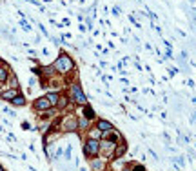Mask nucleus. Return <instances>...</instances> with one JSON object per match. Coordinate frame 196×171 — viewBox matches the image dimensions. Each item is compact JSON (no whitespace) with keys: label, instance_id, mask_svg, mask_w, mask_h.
Masks as SVG:
<instances>
[{"label":"nucleus","instance_id":"nucleus-7","mask_svg":"<svg viewBox=\"0 0 196 171\" xmlns=\"http://www.w3.org/2000/svg\"><path fill=\"white\" fill-rule=\"evenodd\" d=\"M17 95H18L17 89H11V91H4V93H2V98H4V100H13Z\"/></svg>","mask_w":196,"mask_h":171},{"label":"nucleus","instance_id":"nucleus-8","mask_svg":"<svg viewBox=\"0 0 196 171\" xmlns=\"http://www.w3.org/2000/svg\"><path fill=\"white\" fill-rule=\"evenodd\" d=\"M11 104H13V106H24V104H25V98H24L22 95H17L13 100H11Z\"/></svg>","mask_w":196,"mask_h":171},{"label":"nucleus","instance_id":"nucleus-9","mask_svg":"<svg viewBox=\"0 0 196 171\" xmlns=\"http://www.w3.org/2000/svg\"><path fill=\"white\" fill-rule=\"evenodd\" d=\"M47 98H49V102H51V106H57V102H58L60 95H58V93H49V95H47Z\"/></svg>","mask_w":196,"mask_h":171},{"label":"nucleus","instance_id":"nucleus-4","mask_svg":"<svg viewBox=\"0 0 196 171\" xmlns=\"http://www.w3.org/2000/svg\"><path fill=\"white\" fill-rule=\"evenodd\" d=\"M35 108L40 109V111L49 109V108H51V102H49V98H47V96H42V98H38V100L35 102Z\"/></svg>","mask_w":196,"mask_h":171},{"label":"nucleus","instance_id":"nucleus-15","mask_svg":"<svg viewBox=\"0 0 196 171\" xmlns=\"http://www.w3.org/2000/svg\"><path fill=\"white\" fill-rule=\"evenodd\" d=\"M80 128H87V118H82L80 120Z\"/></svg>","mask_w":196,"mask_h":171},{"label":"nucleus","instance_id":"nucleus-6","mask_svg":"<svg viewBox=\"0 0 196 171\" xmlns=\"http://www.w3.org/2000/svg\"><path fill=\"white\" fill-rule=\"evenodd\" d=\"M125 151H127V144H118V148L115 149L113 157H115V158H120V157H123V155H125Z\"/></svg>","mask_w":196,"mask_h":171},{"label":"nucleus","instance_id":"nucleus-5","mask_svg":"<svg viewBox=\"0 0 196 171\" xmlns=\"http://www.w3.org/2000/svg\"><path fill=\"white\" fill-rule=\"evenodd\" d=\"M96 128L100 131H113V126H111V122H107V120H98L96 122Z\"/></svg>","mask_w":196,"mask_h":171},{"label":"nucleus","instance_id":"nucleus-10","mask_svg":"<svg viewBox=\"0 0 196 171\" xmlns=\"http://www.w3.org/2000/svg\"><path fill=\"white\" fill-rule=\"evenodd\" d=\"M57 106H58L60 109H64V108L67 106V98H65V96H60V98H58V102H57Z\"/></svg>","mask_w":196,"mask_h":171},{"label":"nucleus","instance_id":"nucleus-2","mask_svg":"<svg viewBox=\"0 0 196 171\" xmlns=\"http://www.w3.org/2000/svg\"><path fill=\"white\" fill-rule=\"evenodd\" d=\"M98 151H100V144H98V140L96 138H89V140L85 142V146H84L85 157H95Z\"/></svg>","mask_w":196,"mask_h":171},{"label":"nucleus","instance_id":"nucleus-12","mask_svg":"<svg viewBox=\"0 0 196 171\" xmlns=\"http://www.w3.org/2000/svg\"><path fill=\"white\" fill-rule=\"evenodd\" d=\"M6 80H7V69L0 67V82H6Z\"/></svg>","mask_w":196,"mask_h":171},{"label":"nucleus","instance_id":"nucleus-11","mask_svg":"<svg viewBox=\"0 0 196 171\" xmlns=\"http://www.w3.org/2000/svg\"><path fill=\"white\" fill-rule=\"evenodd\" d=\"M93 169H95V171H102V169H104V162L95 160V162H93Z\"/></svg>","mask_w":196,"mask_h":171},{"label":"nucleus","instance_id":"nucleus-3","mask_svg":"<svg viewBox=\"0 0 196 171\" xmlns=\"http://www.w3.org/2000/svg\"><path fill=\"white\" fill-rule=\"evenodd\" d=\"M71 96H73V100H75V102H78V104H85V95L82 93V89H80L78 84H73V86H71Z\"/></svg>","mask_w":196,"mask_h":171},{"label":"nucleus","instance_id":"nucleus-14","mask_svg":"<svg viewBox=\"0 0 196 171\" xmlns=\"http://www.w3.org/2000/svg\"><path fill=\"white\" fill-rule=\"evenodd\" d=\"M100 135H102V131H100V129L96 128V131H93V133H91V138H98Z\"/></svg>","mask_w":196,"mask_h":171},{"label":"nucleus","instance_id":"nucleus-13","mask_svg":"<svg viewBox=\"0 0 196 171\" xmlns=\"http://www.w3.org/2000/svg\"><path fill=\"white\" fill-rule=\"evenodd\" d=\"M85 118H87V120H93V118H95V113H93L91 108H85Z\"/></svg>","mask_w":196,"mask_h":171},{"label":"nucleus","instance_id":"nucleus-16","mask_svg":"<svg viewBox=\"0 0 196 171\" xmlns=\"http://www.w3.org/2000/svg\"><path fill=\"white\" fill-rule=\"evenodd\" d=\"M133 171H147V169H145L143 166H135V168H133Z\"/></svg>","mask_w":196,"mask_h":171},{"label":"nucleus","instance_id":"nucleus-1","mask_svg":"<svg viewBox=\"0 0 196 171\" xmlns=\"http://www.w3.org/2000/svg\"><path fill=\"white\" fill-rule=\"evenodd\" d=\"M57 71H62V73H65V71H69V69H73V60L67 57V55H62V57L55 62V66H53Z\"/></svg>","mask_w":196,"mask_h":171}]
</instances>
